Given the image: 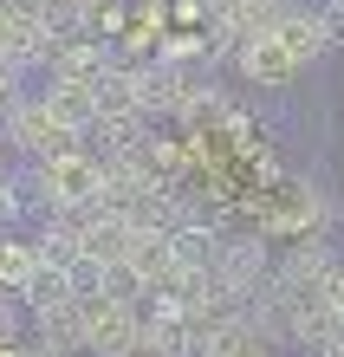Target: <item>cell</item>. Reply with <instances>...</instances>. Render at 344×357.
<instances>
[{"mask_svg": "<svg viewBox=\"0 0 344 357\" xmlns=\"http://www.w3.org/2000/svg\"><path fill=\"white\" fill-rule=\"evenodd\" d=\"M0 137H7V150L27 156V162H46V156L78 150V143H84V130H72V123L39 98V85H27L7 111H0Z\"/></svg>", "mask_w": 344, "mask_h": 357, "instance_id": "obj_1", "label": "cell"}, {"mask_svg": "<svg viewBox=\"0 0 344 357\" xmlns=\"http://www.w3.org/2000/svg\"><path fill=\"white\" fill-rule=\"evenodd\" d=\"M27 169H33V188H39V208H91L104 195V162L91 156V143L59 150L46 162H27Z\"/></svg>", "mask_w": 344, "mask_h": 357, "instance_id": "obj_2", "label": "cell"}, {"mask_svg": "<svg viewBox=\"0 0 344 357\" xmlns=\"http://www.w3.org/2000/svg\"><path fill=\"white\" fill-rule=\"evenodd\" d=\"M234 72L247 78V85H267V91H286L299 72H306V59H299V46L286 33H260V39H241L234 46Z\"/></svg>", "mask_w": 344, "mask_h": 357, "instance_id": "obj_3", "label": "cell"}, {"mask_svg": "<svg viewBox=\"0 0 344 357\" xmlns=\"http://www.w3.org/2000/svg\"><path fill=\"white\" fill-rule=\"evenodd\" d=\"M260 280H267V234H234L214 247V292L247 299Z\"/></svg>", "mask_w": 344, "mask_h": 357, "instance_id": "obj_4", "label": "cell"}, {"mask_svg": "<svg viewBox=\"0 0 344 357\" xmlns=\"http://www.w3.org/2000/svg\"><path fill=\"white\" fill-rule=\"evenodd\" d=\"M33 85H39V98H46L52 111L72 123V130H91V123H98V98H91V85H78V78H52V72L33 78Z\"/></svg>", "mask_w": 344, "mask_h": 357, "instance_id": "obj_5", "label": "cell"}, {"mask_svg": "<svg viewBox=\"0 0 344 357\" xmlns=\"http://www.w3.org/2000/svg\"><path fill=\"white\" fill-rule=\"evenodd\" d=\"M20 33H27V26H20V20H13V7L0 0V66H13V52H20Z\"/></svg>", "mask_w": 344, "mask_h": 357, "instance_id": "obj_6", "label": "cell"}, {"mask_svg": "<svg viewBox=\"0 0 344 357\" xmlns=\"http://www.w3.org/2000/svg\"><path fill=\"white\" fill-rule=\"evenodd\" d=\"M0 357H52V351H27V344H0Z\"/></svg>", "mask_w": 344, "mask_h": 357, "instance_id": "obj_7", "label": "cell"}, {"mask_svg": "<svg viewBox=\"0 0 344 357\" xmlns=\"http://www.w3.org/2000/svg\"><path fill=\"white\" fill-rule=\"evenodd\" d=\"M0 169H7V137H0Z\"/></svg>", "mask_w": 344, "mask_h": 357, "instance_id": "obj_8", "label": "cell"}]
</instances>
